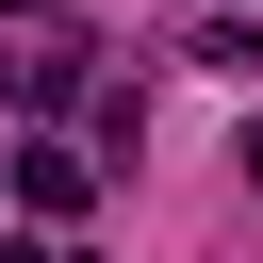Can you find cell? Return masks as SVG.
Masks as SVG:
<instances>
[{
  "mask_svg": "<svg viewBox=\"0 0 263 263\" xmlns=\"http://www.w3.org/2000/svg\"><path fill=\"white\" fill-rule=\"evenodd\" d=\"M0 263H82V247H0Z\"/></svg>",
  "mask_w": 263,
  "mask_h": 263,
  "instance_id": "cell-2",
  "label": "cell"
},
{
  "mask_svg": "<svg viewBox=\"0 0 263 263\" xmlns=\"http://www.w3.org/2000/svg\"><path fill=\"white\" fill-rule=\"evenodd\" d=\"M0 16H49V0H0Z\"/></svg>",
  "mask_w": 263,
  "mask_h": 263,
  "instance_id": "cell-4",
  "label": "cell"
},
{
  "mask_svg": "<svg viewBox=\"0 0 263 263\" xmlns=\"http://www.w3.org/2000/svg\"><path fill=\"white\" fill-rule=\"evenodd\" d=\"M247 181H263V115H247Z\"/></svg>",
  "mask_w": 263,
  "mask_h": 263,
  "instance_id": "cell-3",
  "label": "cell"
},
{
  "mask_svg": "<svg viewBox=\"0 0 263 263\" xmlns=\"http://www.w3.org/2000/svg\"><path fill=\"white\" fill-rule=\"evenodd\" d=\"M82 181H99L82 148H16V197H33V214H82Z\"/></svg>",
  "mask_w": 263,
  "mask_h": 263,
  "instance_id": "cell-1",
  "label": "cell"
}]
</instances>
